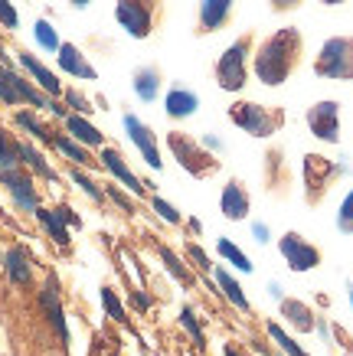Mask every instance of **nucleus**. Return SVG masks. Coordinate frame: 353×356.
<instances>
[{"label":"nucleus","mask_w":353,"mask_h":356,"mask_svg":"<svg viewBox=\"0 0 353 356\" xmlns=\"http://www.w3.org/2000/svg\"><path fill=\"white\" fill-rule=\"evenodd\" d=\"M69 3H72V7H75V10H86V7H88V3H92V0H69Z\"/></svg>","instance_id":"5fc2aeb1"},{"label":"nucleus","mask_w":353,"mask_h":356,"mask_svg":"<svg viewBox=\"0 0 353 356\" xmlns=\"http://www.w3.org/2000/svg\"><path fill=\"white\" fill-rule=\"evenodd\" d=\"M223 356H246V353H242V350H239L235 343H226L223 346Z\"/></svg>","instance_id":"603ef678"},{"label":"nucleus","mask_w":353,"mask_h":356,"mask_svg":"<svg viewBox=\"0 0 353 356\" xmlns=\"http://www.w3.org/2000/svg\"><path fill=\"white\" fill-rule=\"evenodd\" d=\"M108 196H111V203H118L121 206V209H125V213H134V203H131V196L125 193V190H121V186H108Z\"/></svg>","instance_id":"37998d69"},{"label":"nucleus","mask_w":353,"mask_h":356,"mask_svg":"<svg viewBox=\"0 0 353 356\" xmlns=\"http://www.w3.org/2000/svg\"><path fill=\"white\" fill-rule=\"evenodd\" d=\"M317 3H324V7H337V3H343V0H317Z\"/></svg>","instance_id":"6e6d98bb"},{"label":"nucleus","mask_w":353,"mask_h":356,"mask_svg":"<svg viewBox=\"0 0 353 356\" xmlns=\"http://www.w3.org/2000/svg\"><path fill=\"white\" fill-rule=\"evenodd\" d=\"M314 76L331 82H353V36H331L314 56Z\"/></svg>","instance_id":"423d86ee"},{"label":"nucleus","mask_w":353,"mask_h":356,"mask_svg":"<svg viewBox=\"0 0 353 356\" xmlns=\"http://www.w3.org/2000/svg\"><path fill=\"white\" fill-rule=\"evenodd\" d=\"M36 219L46 226V232L59 242V245H69V226L63 222V216L56 213V209H43V206H36Z\"/></svg>","instance_id":"c756f323"},{"label":"nucleus","mask_w":353,"mask_h":356,"mask_svg":"<svg viewBox=\"0 0 353 356\" xmlns=\"http://www.w3.org/2000/svg\"><path fill=\"white\" fill-rule=\"evenodd\" d=\"M304 0H268V10L272 13H295Z\"/></svg>","instance_id":"c03bdc74"},{"label":"nucleus","mask_w":353,"mask_h":356,"mask_svg":"<svg viewBox=\"0 0 353 356\" xmlns=\"http://www.w3.org/2000/svg\"><path fill=\"white\" fill-rule=\"evenodd\" d=\"M331 330H334V337H337V340H340L343 353H350V356H353V340H350V334H347V330H343L340 324H331Z\"/></svg>","instance_id":"a18cd8bd"},{"label":"nucleus","mask_w":353,"mask_h":356,"mask_svg":"<svg viewBox=\"0 0 353 356\" xmlns=\"http://www.w3.org/2000/svg\"><path fill=\"white\" fill-rule=\"evenodd\" d=\"M206 144V147H210V151H223V140L219 138H213V134H203V138H200Z\"/></svg>","instance_id":"09e8293b"},{"label":"nucleus","mask_w":353,"mask_h":356,"mask_svg":"<svg viewBox=\"0 0 353 356\" xmlns=\"http://www.w3.org/2000/svg\"><path fill=\"white\" fill-rule=\"evenodd\" d=\"M102 307H105V314L111 317V321L128 324V311H125V304L118 301V294L111 291V288H102Z\"/></svg>","instance_id":"473e14b6"},{"label":"nucleus","mask_w":353,"mask_h":356,"mask_svg":"<svg viewBox=\"0 0 353 356\" xmlns=\"http://www.w3.org/2000/svg\"><path fill=\"white\" fill-rule=\"evenodd\" d=\"M262 184H265L268 196H275V200H288V193H291V167H288V157H285V147H281V144H268L265 154H262Z\"/></svg>","instance_id":"6e6552de"},{"label":"nucleus","mask_w":353,"mask_h":356,"mask_svg":"<svg viewBox=\"0 0 353 356\" xmlns=\"http://www.w3.org/2000/svg\"><path fill=\"white\" fill-rule=\"evenodd\" d=\"M256 43H258L256 30H246L242 36H235L233 43L223 49V56L216 59L213 76H216V86L223 88V92H242V88H246L249 63H252Z\"/></svg>","instance_id":"7ed1b4c3"},{"label":"nucleus","mask_w":353,"mask_h":356,"mask_svg":"<svg viewBox=\"0 0 353 356\" xmlns=\"http://www.w3.org/2000/svg\"><path fill=\"white\" fill-rule=\"evenodd\" d=\"M20 157H23V163H26V167H30L33 173H40V177H46V180H59V177H56V170L53 167H49V163H46V157L40 151H36V147H33V144H26V140H20Z\"/></svg>","instance_id":"7c9ffc66"},{"label":"nucleus","mask_w":353,"mask_h":356,"mask_svg":"<svg viewBox=\"0 0 353 356\" xmlns=\"http://www.w3.org/2000/svg\"><path fill=\"white\" fill-rule=\"evenodd\" d=\"M337 229H340L343 236H353V186H350V193L343 196L340 209H337Z\"/></svg>","instance_id":"e433bc0d"},{"label":"nucleus","mask_w":353,"mask_h":356,"mask_svg":"<svg viewBox=\"0 0 353 356\" xmlns=\"http://www.w3.org/2000/svg\"><path fill=\"white\" fill-rule=\"evenodd\" d=\"M180 324L187 327V334H190V337H193V340H196V343H200V346L206 343L203 327L196 324V317H193V307H190V304H183V307H180Z\"/></svg>","instance_id":"58836bf2"},{"label":"nucleus","mask_w":353,"mask_h":356,"mask_svg":"<svg viewBox=\"0 0 353 356\" xmlns=\"http://www.w3.org/2000/svg\"><path fill=\"white\" fill-rule=\"evenodd\" d=\"M161 17V0H115V20L134 40H148Z\"/></svg>","instance_id":"0eeeda50"},{"label":"nucleus","mask_w":353,"mask_h":356,"mask_svg":"<svg viewBox=\"0 0 353 356\" xmlns=\"http://www.w3.org/2000/svg\"><path fill=\"white\" fill-rule=\"evenodd\" d=\"M219 209H223V216L229 222H242L249 219V209H252V193H249V186L239 180V177H229L223 186V193H219Z\"/></svg>","instance_id":"9b49d317"},{"label":"nucleus","mask_w":353,"mask_h":356,"mask_svg":"<svg viewBox=\"0 0 353 356\" xmlns=\"http://www.w3.org/2000/svg\"><path fill=\"white\" fill-rule=\"evenodd\" d=\"M265 334L272 337V343H279V350H281L285 356H311L308 350H304V346H301L295 337L285 334V327L275 324V321H265Z\"/></svg>","instance_id":"cd10ccee"},{"label":"nucleus","mask_w":353,"mask_h":356,"mask_svg":"<svg viewBox=\"0 0 353 356\" xmlns=\"http://www.w3.org/2000/svg\"><path fill=\"white\" fill-rule=\"evenodd\" d=\"M20 140L7 134V131H0V173L3 170H20Z\"/></svg>","instance_id":"c85d7f7f"},{"label":"nucleus","mask_w":353,"mask_h":356,"mask_svg":"<svg viewBox=\"0 0 353 356\" xmlns=\"http://www.w3.org/2000/svg\"><path fill=\"white\" fill-rule=\"evenodd\" d=\"M56 63H59V69L63 72H69V76H75V79H98V72H95V65L88 63L86 56L79 53V46H72V43H59V49H56Z\"/></svg>","instance_id":"aec40b11"},{"label":"nucleus","mask_w":353,"mask_h":356,"mask_svg":"<svg viewBox=\"0 0 353 356\" xmlns=\"http://www.w3.org/2000/svg\"><path fill=\"white\" fill-rule=\"evenodd\" d=\"M187 232H190V236H200V232H203V222H200L196 216H190L187 219Z\"/></svg>","instance_id":"8fccbe9b"},{"label":"nucleus","mask_w":353,"mask_h":356,"mask_svg":"<svg viewBox=\"0 0 353 356\" xmlns=\"http://www.w3.org/2000/svg\"><path fill=\"white\" fill-rule=\"evenodd\" d=\"M125 131H128V138L134 140V147L141 151V157H144V163H148L150 170H161L164 161H161V147H157L154 131H150L138 115H125Z\"/></svg>","instance_id":"f8f14e48"},{"label":"nucleus","mask_w":353,"mask_h":356,"mask_svg":"<svg viewBox=\"0 0 353 356\" xmlns=\"http://www.w3.org/2000/svg\"><path fill=\"white\" fill-rule=\"evenodd\" d=\"M167 151L173 154V161L180 163L193 180H210V177L223 170V161L200 138H193L190 131H171L167 134Z\"/></svg>","instance_id":"20e7f679"},{"label":"nucleus","mask_w":353,"mask_h":356,"mask_svg":"<svg viewBox=\"0 0 353 356\" xmlns=\"http://www.w3.org/2000/svg\"><path fill=\"white\" fill-rule=\"evenodd\" d=\"M17 59H20V65L23 69H26V72H30L33 76V82H36V86L43 88L46 95L49 98H59L63 95V86H59V76H56L53 69H46L43 63H40V59H36V56L33 53H26V49H20V53H17Z\"/></svg>","instance_id":"6ab92c4d"},{"label":"nucleus","mask_w":353,"mask_h":356,"mask_svg":"<svg viewBox=\"0 0 353 356\" xmlns=\"http://www.w3.org/2000/svg\"><path fill=\"white\" fill-rule=\"evenodd\" d=\"M161 86H164V76L157 65H138L134 69V95L141 98V102H157V95H161Z\"/></svg>","instance_id":"4be33fe9"},{"label":"nucleus","mask_w":353,"mask_h":356,"mask_svg":"<svg viewBox=\"0 0 353 356\" xmlns=\"http://www.w3.org/2000/svg\"><path fill=\"white\" fill-rule=\"evenodd\" d=\"M53 147L63 154V157H69L72 163H79V167H95L92 154H88L75 138H65V134H59V138H53Z\"/></svg>","instance_id":"a878e982"},{"label":"nucleus","mask_w":353,"mask_h":356,"mask_svg":"<svg viewBox=\"0 0 353 356\" xmlns=\"http://www.w3.org/2000/svg\"><path fill=\"white\" fill-rule=\"evenodd\" d=\"M40 304H43V314L49 317L53 330L59 334L63 343H69V324H65V311H63V301H59V288H56V275H49L40 291Z\"/></svg>","instance_id":"4468645a"},{"label":"nucleus","mask_w":353,"mask_h":356,"mask_svg":"<svg viewBox=\"0 0 353 356\" xmlns=\"http://www.w3.org/2000/svg\"><path fill=\"white\" fill-rule=\"evenodd\" d=\"M131 301H134V307H141V311H148V307H150V298H144L141 291L131 294Z\"/></svg>","instance_id":"3c124183"},{"label":"nucleus","mask_w":353,"mask_h":356,"mask_svg":"<svg viewBox=\"0 0 353 356\" xmlns=\"http://www.w3.org/2000/svg\"><path fill=\"white\" fill-rule=\"evenodd\" d=\"M0 102H3V105H20V98H17V92H13L10 79H7L3 69H0Z\"/></svg>","instance_id":"79ce46f5"},{"label":"nucleus","mask_w":353,"mask_h":356,"mask_svg":"<svg viewBox=\"0 0 353 356\" xmlns=\"http://www.w3.org/2000/svg\"><path fill=\"white\" fill-rule=\"evenodd\" d=\"M102 167H105L111 177H115L118 184L125 186L128 193H134V196H144V184H141L138 177L131 173V167L125 163V157H121V151H115V147H102Z\"/></svg>","instance_id":"dca6fc26"},{"label":"nucleus","mask_w":353,"mask_h":356,"mask_svg":"<svg viewBox=\"0 0 353 356\" xmlns=\"http://www.w3.org/2000/svg\"><path fill=\"white\" fill-rule=\"evenodd\" d=\"M65 128H69V138H75L82 147H102L105 144V134L86 115H65Z\"/></svg>","instance_id":"5701e85b"},{"label":"nucleus","mask_w":353,"mask_h":356,"mask_svg":"<svg viewBox=\"0 0 353 356\" xmlns=\"http://www.w3.org/2000/svg\"><path fill=\"white\" fill-rule=\"evenodd\" d=\"M33 33H36V43L43 46L46 53H56V49H59V36H56V30L49 26V20H36Z\"/></svg>","instance_id":"c9c22d12"},{"label":"nucleus","mask_w":353,"mask_h":356,"mask_svg":"<svg viewBox=\"0 0 353 356\" xmlns=\"http://www.w3.org/2000/svg\"><path fill=\"white\" fill-rule=\"evenodd\" d=\"M213 278H216V288L223 291V298L229 304H233L235 311L242 314H252V301L246 298V291H242V284L233 278V271L226 268V265H213Z\"/></svg>","instance_id":"412c9836"},{"label":"nucleus","mask_w":353,"mask_h":356,"mask_svg":"<svg viewBox=\"0 0 353 356\" xmlns=\"http://www.w3.org/2000/svg\"><path fill=\"white\" fill-rule=\"evenodd\" d=\"M17 124H20L26 134H33L36 140H46V144H53V134L46 131V124L40 118H33L30 111H17Z\"/></svg>","instance_id":"2f4dec72"},{"label":"nucleus","mask_w":353,"mask_h":356,"mask_svg":"<svg viewBox=\"0 0 353 356\" xmlns=\"http://www.w3.org/2000/svg\"><path fill=\"white\" fill-rule=\"evenodd\" d=\"M252 238H256L258 245H268V242H272V232H268L265 222H252Z\"/></svg>","instance_id":"49530a36"},{"label":"nucleus","mask_w":353,"mask_h":356,"mask_svg":"<svg viewBox=\"0 0 353 356\" xmlns=\"http://www.w3.org/2000/svg\"><path fill=\"white\" fill-rule=\"evenodd\" d=\"M150 206H154V213H157L164 222H171V226H180L183 222V213L173 203H167L164 196H150Z\"/></svg>","instance_id":"f704fd0d"},{"label":"nucleus","mask_w":353,"mask_h":356,"mask_svg":"<svg viewBox=\"0 0 353 356\" xmlns=\"http://www.w3.org/2000/svg\"><path fill=\"white\" fill-rule=\"evenodd\" d=\"M279 252L281 259H285V265H288L295 275H304V271H314L317 265L324 261V252L314 242H308V238L301 236V232H285V236L279 238Z\"/></svg>","instance_id":"1a4fd4ad"},{"label":"nucleus","mask_w":353,"mask_h":356,"mask_svg":"<svg viewBox=\"0 0 353 356\" xmlns=\"http://www.w3.org/2000/svg\"><path fill=\"white\" fill-rule=\"evenodd\" d=\"M268 291H272V298H285V291H281V284H275V281L268 284Z\"/></svg>","instance_id":"864d4df0"},{"label":"nucleus","mask_w":353,"mask_h":356,"mask_svg":"<svg viewBox=\"0 0 353 356\" xmlns=\"http://www.w3.org/2000/svg\"><path fill=\"white\" fill-rule=\"evenodd\" d=\"M0 184L10 190L13 203L20 206V209H26V213H36L40 196H36V186H33V180L26 177V173H20V170H3V173H0Z\"/></svg>","instance_id":"2eb2a0df"},{"label":"nucleus","mask_w":353,"mask_h":356,"mask_svg":"<svg viewBox=\"0 0 353 356\" xmlns=\"http://www.w3.org/2000/svg\"><path fill=\"white\" fill-rule=\"evenodd\" d=\"M56 213L63 216V222H65V226H79V216H75V213H72V209H69V206H59Z\"/></svg>","instance_id":"de8ad7c7"},{"label":"nucleus","mask_w":353,"mask_h":356,"mask_svg":"<svg viewBox=\"0 0 353 356\" xmlns=\"http://www.w3.org/2000/svg\"><path fill=\"white\" fill-rule=\"evenodd\" d=\"M279 304H281V317H285V324L295 327L298 334H311V330H317V314L311 311L301 298H279Z\"/></svg>","instance_id":"a211bd4d"},{"label":"nucleus","mask_w":353,"mask_h":356,"mask_svg":"<svg viewBox=\"0 0 353 356\" xmlns=\"http://www.w3.org/2000/svg\"><path fill=\"white\" fill-rule=\"evenodd\" d=\"M69 177H72L75 184H79V186H82V190H86V196H92L95 203H102V200H105V193H102V186H98L95 180H92V177H88V173L82 170V167H75V170L69 173Z\"/></svg>","instance_id":"4c0bfd02"},{"label":"nucleus","mask_w":353,"mask_h":356,"mask_svg":"<svg viewBox=\"0 0 353 356\" xmlns=\"http://www.w3.org/2000/svg\"><path fill=\"white\" fill-rule=\"evenodd\" d=\"M183 252H187V259L193 261V265H190L193 271H200V275H213V261H210V255H206L196 242H187V248H183Z\"/></svg>","instance_id":"72a5a7b5"},{"label":"nucleus","mask_w":353,"mask_h":356,"mask_svg":"<svg viewBox=\"0 0 353 356\" xmlns=\"http://www.w3.org/2000/svg\"><path fill=\"white\" fill-rule=\"evenodd\" d=\"M3 265H7L10 281H17V284H30L33 268H30V259H26V252H23V248H10V252H7V259H3Z\"/></svg>","instance_id":"bb28decb"},{"label":"nucleus","mask_w":353,"mask_h":356,"mask_svg":"<svg viewBox=\"0 0 353 356\" xmlns=\"http://www.w3.org/2000/svg\"><path fill=\"white\" fill-rule=\"evenodd\" d=\"M63 98H65V102H69V105H72L75 111H79V115H88V111H92V102H88V98L82 95V92H75V88H69V92H63Z\"/></svg>","instance_id":"a19ab883"},{"label":"nucleus","mask_w":353,"mask_h":356,"mask_svg":"<svg viewBox=\"0 0 353 356\" xmlns=\"http://www.w3.org/2000/svg\"><path fill=\"white\" fill-rule=\"evenodd\" d=\"M0 23H3L7 30H17V26H20V13H17V7H13L10 0H0Z\"/></svg>","instance_id":"ea45409f"},{"label":"nucleus","mask_w":353,"mask_h":356,"mask_svg":"<svg viewBox=\"0 0 353 356\" xmlns=\"http://www.w3.org/2000/svg\"><path fill=\"white\" fill-rule=\"evenodd\" d=\"M157 255H161L164 268L173 275V281L180 284V288H196V275H193L190 265H183V259L173 252L171 245H164V242H157Z\"/></svg>","instance_id":"b1692460"},{"label":"nucleus","mask_w":353,"mask_h":356,"mask_svg":"<svg viewBox=\"0 0 353 356\" xmlns=\"http://www.w3.org/2000/svg\"><path fill=\"white\" fill-rule=\"evenodd\" d=\"M229 121H233L235 128L249 134V138H258V140H268L275 138L281 128H285V108L281 105H262V102H249V98H239L233 102L229 108H226Z\"/></svg>","instance_id":"f03ea898"},{"label":"nucleus","mask_w":353,"mask_h":356,"mask_svg":"<svg viewBox=\"0 0 353 356\" xmlns=\"http://www.w3.org/2000/svg\"><path fill=\"white\" fill-rule=\"evenodd\" d=\"M233 7L235 0H200V10H196V33H210L223 30L226 23L233 20Z\"/></svg>","instance_id":"ddd939ff"},{"label":"nucleus","mask_w":353,"mask_h":356,"mask_svg":"<svg viewBox=\"0 0 353 356\" xmlns=\"http://www.w3.org/2000/svg\"><path fill=\"white\" fill-rule=\"evenodd\" d=\"M350 170L343 161H331L327 154H304V161H301V180H304V203L308 206H321L327 200L337 180H340L343 173Z\"/></svg>","instance_id":"39448f33"},{"label":"nucleus","mask_w":353,"mask_h":356,"mask_svg":"<svg viewBox=\"0 0 353 356\" xmlns=\"http://www.w3.org/2000/svg\"><path fill=\"white\" fill-rule=\"evenodd\" d=\"M281 356H285V353H281Z\"/></svg>","instance_id":"13d9d810"},{"label":"nucleus","mask_w":353,"mask_h":356,"mask_svg":"<svg viewBox=\"0 0 353 356\" xmlns=\"http://www.w3.org/2000/svg\"><path fill=\"white\" fill-rule=\"evenodd\" d=\"M196 108H200V95H196L193 88L180 86V82L171 86L167 98H164V111H167V118L171 121H187Z\"/></svg>","instance_id":"f3484780"},{"label":"nucleus","mask_w":353,"mask_h":356,"mask_svg":"<svg viewBox=\"0 0 353 356\" xmlns=\"http://www.w3.org/2000/svg\"><path fill=\"white\" fill-rule=\"evenodd\" d=\"M304 121H308L311 134L324 144H340V102L334 98H324V102H314L308 111H304Z\"/></svg>","instance_id":"9d476101"},{"label":"nucleus","mask_w":353,"mask_h":356,"mask_svg":"<svg viewBox=\"0 0 353 356\" xmlns=\"http://www.w3.org/2000/svg\"><path fill=\"white\" fill-rule=\"evenodd\" d=\"M347 298H350V307H353V284H347Z\"/></svg>","instance_id":"4d7b16f0"},{"label":"nucleus","mask_w":353,"mask_h":356,"mask_svg":"<svg viewBox=\"0 0 353 356\" xmlns=\"http://www.w3.org/2000/svg\"><path fill=\"white\" fill-rule=\"evenodd\" d=\"M216 252H219V255L226 259V265H233V268L242 271V275H252V268H256V265L249 261V255L239 245H235L233 238H219V242H216Z\"/></svg>","instance_id":"393cba45"},{"label":"nucleus","mask_w":353,"mask_h":356,"mask_svg":"<svg viewBox=\"0 0 353 356\" xmlns=\"http://www.w3.org/2000/svg\"><path fill=\"white\" fill-rule=\"evenodd\" d=\"M301 59H304V36H301V30L298 26H281V30L268 33L265 40L256 43L252 72H256L262 86L279 88L298 72Z\"/></svg>","instance_id":"f257e3e1"}]
</instances>
